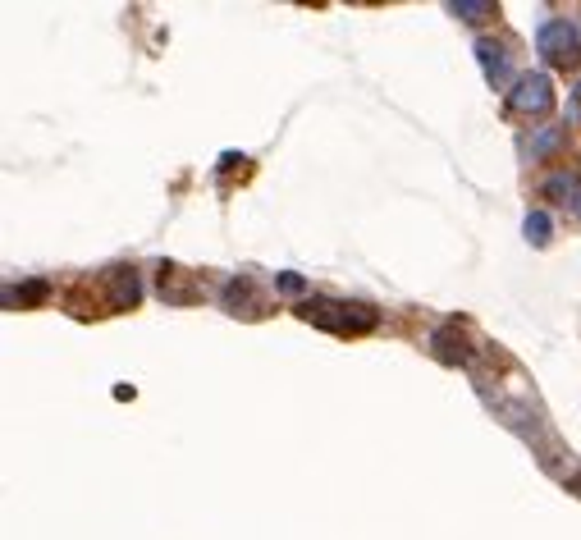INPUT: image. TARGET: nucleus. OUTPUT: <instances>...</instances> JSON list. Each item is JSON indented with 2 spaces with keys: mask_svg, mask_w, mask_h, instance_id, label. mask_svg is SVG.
Instances as JSON below:
<instances>
[{
  "mask_svg": "<svg viewBox=\"0 0 581 540\" xmlns=\"http://www.w3.org/2000/svg\"><path fill=\"white\" fill-rule=\"evenodd\" d=\"M302 321L321 325V330H330V335H366V330H376V307L366 303H344V298H307V303L298 307Z\"/></svg>",
  "mask_w": 581,
  "mask_h": 540,
  "instance_id": "f257e3e1",
  "label": "nucleus"
},
{
  "mask_svg": "<svg viewBox=\"0 0 581 540\" xmlns=\"http://www.w3.org/2000/svg\"><path fill=\"white\" fill-rule=\"evenodd\" d=\"M536 46H540V55H545L549 65L577 69L581 65V23L577 19H549V23H540Z\"/></svg>",
  "mask_w": 581,
  "mask_h": 540,
  "instance_id": "f03ea898",
  "label": "nucleus"
},
{
  "mask_svg": "<svg viewBox=\"0 0 581 540\" xmlns=\"http://www.w3.org/2000/svg\"><path fill=\"white\" fill-rule=\"evenodd\" d=\"M554 106V87H549V74H522L508 92V110L513 115H549Z\"/></svg>",
  "mask_w": 581,
  "mask_h": 540,
  "instance_id": "7ed1b4c3",
  "label": "nucleus"
},
{
  "mask_svg": "<svg viewBox=\"0 0 581 540\" xmlns=\"http://www.w3.org/2000/svg\"><path fill=\"white\" fill-rule=\"evenodd\" d=\"M142 303V284L133 266H115L106 275V312H133Z\"/></svg>",
  "mask_w": 581,
  "mask_h": 540,
  "instance_id": "20e7f679",
  "label": "nucleus"
},
{
  "mask_svg": "<svg viewBox=\"0 0 581 540\" xmlns=\"http://www.w3.org/2000/svg\"><path fill=\"white\" fill-rule=\"evenodd\" d=\"M220 303H225L229 316H243V321H257V316H266V303H261V293L252 289L248 275L229 280L225 289H220Z\"/></svg>",
  "mask_w": 581,
  "mask_h": 540,
  "instance_id": "39448f33",
  "label": "nucleus"
},
{
  "mask_svg": "<svg viewBox=\"0 0 581 540\" xmlns=\"http://www.w3.org/2000/svg\"><path fill=\"white\" fill-rule=\"evenodd\" d=\"M156 289H161V298L170 307H193V303H202V284H197L188 270H179V266H161V280H156Z\"/></svg>",
  "mask_w": 581,
  "mask_h": 540,
  "instance_id": "423d86ee",
  "label": "nucleus"
},
{
  "mask_svg": "<svg viewBox=\"0 0 581 540\" xmlns=\"http://www.w3.org/2000/svg\"><path fill=\"white\" fill-rule=\"evenodd\" d=\"M476 60H481V74H485V83L495 87H508V46L504 42H495V37H481V42H476Z\"/></svg>",
  "mask_w": 581,
  "mask_h": 540,
  "instance_id": "0eeeda50",
  "label": "nucleus"
},
{
  "mask_svg": "<svg viewBox=\"0 0 581 540\" xmlns=\"http://www.w3.org/2000/svg\"><path fill=\"white\" fill-rule=\"evenodd\" d=\"M431 344H435V357L449 362V367H467V362H472V348H467L463 335H458V321L440 325V330L431 335Z\"/></svg>",
  "mask_w": 581,
  "mask_h": 540,
  "instance_id": "6e6552de",
  "label": "nucleus"
},
{
  "mask_svg": "<svg viewBox=\"0 0 581 540\" xmlns=\"http://www.w3.org/2000/svg\"><path fill=\"white\" fill-rule=\"evenodd\" d=\"M577 193H581V174L577 170H559V174H549V179H545V197H549V202L572 206V202H577Z\"/></svg>",
  "mask_w": 581,
  "mask_h": 540,
  "instance_id": "1a4fd4ad",
  "label": "nucleus"
},
{
  "mask_svg": "<svg viewBox=\"0 0 581 540\" xmlns=\"http://www.w3.org/2000/svg\"><path fill=\"white\" fill-rule=\"evenodd\" d=\"M563 138H568V133L559 129V124H549V129H536V138L527 142V161L531 165H540L545 161V156H554L563 147Z\"/></svg>",
  "mask_w": 581,
  "mask_h": 540,
  "instance_id": "9d476101",
  "label": "nucleus"
},
{
  "mask_svg": "<svg viewBox=\"0 0 581 540\" xmlns=\"http://www.w3.org/2000/svg\"><path fill=\"white\" fill-rule=\"evenodd\" d=\"M449 14L453 19H463V23H485V19H495V5L490 0H449Z\"/></svg>",
  "mask_w": 581,
  "mask_h": 540,
  "instance_id": "9b49d317",
  "label": "nucleus"
},
{
  "mask_svg": "<svg viewBox=\"0 0 581 540\" xmlns=\"http://www.w3.org/2000/svg\"><path fill=\"white\" fill-rule=\"evenodd\" d=\"M46 293H51V284H46V280H28V284H23V289H5V303H19V307H33V303H42V298H46Z\"/></svg>",
  "mask_w": 581,
  "mask_h": 540,
  "instance_id": "f8f14e48",
  "label": "nucleus"
},
{
  "mask_svg": "<svg viewBox=\"0 0 581 540\" xmlns=\"http://www.w3.org/2000/svg\"><path fill=\"white\" fill-rule=\"evenodd\" d=\"M522 234H527L531 243H536V248H545L549 238H554V220H549L545 211H531V216L522 220Z\"/></svg>",
  "mask_w": 581,
  "mask_h": 540,
  "instance_id": "ddd939ff",
  "label": "nucleus"
},
{
  "mask_svg": "<svg viewBox=\"0 0 581 540\" xmlns=\"http://www.w3.org/2000/svg\"><path fill=\"white\" fill-rule=\"evenodd\" d=\"M275 284H280L284 293H302V280H298V275H293V270H284V275H280V280H275Z\"/></svg>",
  "mask_w": 581,
  "mask_h": 540,
  "instance_id": "4468645a",
  "label": "nucleus"
},
{
  "mask_svg": "<svg viewBox=\"0 0 581 540\" xmlns=\"http://www.w3.org/2000/svg\"><path fill=\"white\" fill-rule=\"evenodd\" d=\"M568 115H572V119H577V124H581V83L572 87V106H568Z\"/></svg>",
  "mask_w": 581,
  "mask_h": 540,
  "instance_id": "2eb2a0df",
  "label": "nucleus"
},
{
  "mask_svg": "<svg viewBox=\"0 0 581 540\" xmlns=\"http://www.w3.org/2000/svg\"><path fill=\"white\" fill-rule=\"evenodd\" d=\"M568 490H577V495H581V476H572V481H568Z\"/></svg>",
  "mask_w": 581,
  "mask_h": 540,
  "instance_id": "dca6fc26",
  "label": "nucleus"
},
{
  "mask_svg": "<svg viewBox=\"0 0 581 540\" xmlns=\"http://www.w3.org/2000/svg\"><path fill=\"white\" fill-rule=\"evenodd\" d=\"M572 211H577V216H581V193H577V202H572Z\"/></svg>",
  "mask_w": 581,
  "mask_h": 540,
  "instance_id": "f3484780",
  "label": "nucleus"
}]
</instances>
